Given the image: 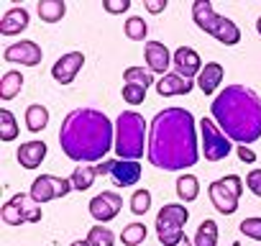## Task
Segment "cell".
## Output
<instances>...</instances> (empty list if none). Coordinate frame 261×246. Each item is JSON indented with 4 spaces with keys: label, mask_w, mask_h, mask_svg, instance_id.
I'll return each instance as SVG.
<instances>
[{
    "label": "cell",
    "mask_w": 261,
    "mask_h": 246,
    "mask_svg": "<svg viewBox=\"0 0 261 246\" xmlns=\"http://www.w3.org/2000/svg\"><path fill=\"white\" fill-rule=\"evenodd\" d=\"M144 146H149L146 120L136 110H123L115 118V154L118 159L139 162L144 157Z\"/></svg>",
    "instance_id": "4"
},
{
    "label": "cell",
    "mask_w": 261,
    "mask_h": 246,
    "mask_svg": "<svg viewBox=\"0 0 261 246\" xmlns=\"http://www.w3.org/2000/svg\"><path fill=\"white\" fill-rule=\"evenodd\" d=\"M0 218L8 226H23V223H39L41 220V205L31 200V195L18 192L13 195L3 208H0Z\"/></svg>",
    "instance_id": "8"
},
{
    "label": "cell",
    "mask_w": 261,
    "mask_h": 246,
    "mask_svg": "<svg viewBox=\"0 0 261 246\" xmlns=\"http://www.w3.org/2000/svg\"><path fill=\"white\" fill-rule=\"evenodd\" d=\"M172 67H174V72H177L179 77L192 80V77H200V72H202L205 64H202L200 54H197L192 46H179V49H174Z\"/></svg>",
    "instance_id": "13"
},
{
    "label": "cell",
    "mask_w": 261,
    "mask_h": 246,
    "mask_svg": "<svg viewBox=\"0 0 261 246\" xmlns=\"http://www.w3.org/2000/svg\"><path fill=\"white\" fill-rule=\"evenodd\" d=\"M18 136V123H16V115L3 108L0 110V141H13Z\"/></svg>",
    "instance_id": "29"
},
{
    "label": "cell",
    "mask_w": 261,
    "mask_h": 246,
    "mask_svg": "<svg viewBox=\"0 0 261 246\" xmlns=\"http://www.w3.org/2000/svg\"><path fill=\"white\" fill-rule=\"evenodd\" d=\"M41 57H44V52L36 41H13L3 52L6 62L21 64V67H36V64H41Z\"/></svg>",
    "instance_id": "11"
},
{
    "label": "cell",
    "mask_w": 261,
    "mask_h": 246,
    "mask_svg": "<svg viewBox=\"0 0 261 246\" xmlns=\"http://www.w3.org/2000/svg\"><path fill=\"white\" fill-rule=\"evenodd\" d=\"M190 220V210L182 203H167L156 213V236L162 246H177L185 241V226Z\"/></svg>",
    "instance_id": "6"
},
{
    "label": "cell",
    "mask_w": 261,
    "mask_h": 246,
    "mask_svg": "<svg viewBox=\"0 0 261 246\" xmlns=\"http://www.w3.org/2000/svg\"><path fill=\"white\" fill-rule=\"evenodd\" d=\"M123 31H125V36H128L130 41H146V36H149V26H146V21H144L141 16H130V18L125 21Z\"/></svg>",
    "instance_id": "28"
},
{
    "label": "cell",
    "mask_w": 261,
    "mask_h": 246,
    "mask_svg": "<svg viewBox=\"0 0 261 246\" xmlns=\"http://www.w3.org/2000/svg\"><path fill=\"white\" fill-rule=\"evenodd\" d=\"M192 243L195 246H218V223L210 220V218L202 220L197 233H195V238H192Z\"/></svg>",
    "instance_id": "27"
},
{
    "label": "cell",
    "mask_w": 261,
    "mask_h": 246,
    "mask_svg": "<svg viewBox=\"0 0 261 246\" xmlns=\"http://www.w3.org/2000/svg\"><path fill=\"white\" fill-rule=\"evenodd\" d=\"M23 75L21 72H16V69H11V72H6L3 77H0V97L3 100H13L21 90H23Z\"/></svg>",
    "instance_id": "22"
},
{
    "label": "cell",
    "mask_w": 261,
    "mask_h": 246,
    "mask_svg": "<svg viewBox=\"0 0 261 246\" xmlns=\"http://www.w3.org/2000/svg\"><path fill=\"white\" fill-rule=\"evenodd\" d=\"M238 228H241V233H243L246 238L261 241V218H243Z\"/></svg>",
    "instance_id": "33"
},
{
    "label": "cell",
    "mask_w": 261,
    "mask_h": 246,
    "mask_svg": "<svg viewBox=\"0 0 261 246\" xmlns=\"http://www.w3.org/2000/svg\"><path fill=\"white\" fill-rule=\"evenodd\" d=\"M246 187H248L256 198H261V169H251V172L246 175Z\"/></svg>",
    "instance_id": "36"
},
{
    "label": "cell",
    "mask_w": 261,
    "mask_h": 246,
    "mask_svg": "<svg viewBox=\"0 0 261 246\" xmlns=\"http://www.w3.org/2000/svg\"><path fill=\"white\" fill-rule=\"evenodd\" d=\"M36 11H39V18L44 23H57V21L64 18L67 3H64V0H39V8Z\"/></svg>",
    "instance_id": "21"
},
{
    "label": "cell",
    "mask_w": 261,
    "mask_h": 246,
    "mask_svg": "<svg viewBox=\"0 0 261 246\" xmlns=\"http://www.w3.org/2000/svg\"><path fill=\"white\" fill-rule=\"evenodd\" d=\"M177 246H195V243H192V241H190V238H185V241H179V243H177Z\"/></svg>",
    "instance_id": "41"
},
{
    "label": "cell",
    "mask_w": 261,
    "mask_h": 246,
    "mask_svg": "<svg viewBox=\"0 0 261 246\" xmlns=\"http://www.w3.org/2000/svg\"><path fill=\"white\" fill-rule=\"evenodd\" d=\"M192 18H195L200 31L210 34L223 46H236L241 41V29L230 18L218 16L210 0H195V3H192Z\"/></svg>",
    "instance_id": "5"
},
{
    "label": "cell",
    "mask_w": 261,
    "mask_h": 246,
    "mask_svg": "<svg viewBox=\"0 0 261 246\" xmlns=\"http://www.w3.org/2000/svg\"><path fill=\"white\" fill-rule=\"evenodd\" d=\"M97 175H110L115 180V185L120 187H130L139 185L144 177V169L139 162H128V159H105L102 164H95Z\"/></svg>",
    "instance_id": "10"
},
{
    "label": "cell",
    "mask_w": 261,
    "mask_h": 246,
    "mask_svg": "<svg viewBox=\"0 0 261 246\" xmlns=\"http://www.w3.org/2000/svg\"><path fill=\"white\" fill-rule=\"evenodd\" d=\"M225 77V69L220 62H205L200 77H197V87L205 92V95H218V87Z\"/></svg>",
    "instance_id": "17"
},
{
    "label": "cell",
    "mask_w": 261,
    "mask_h": 246,
    "mask_svg": "<svg viewBox=\"0 0 261 246\" xmlns=\"http://www.w3.org/2000/svg\"><path fill=\"white\" fill-rule=\"evenodd\" d=\"M46 159V144L44 141H26L18 146V162L23 169H36Z\"/></svg>",
    "instance_id": "20"
},
{
    "label": "cell",
    "mask_w": 261,
    "mask_h": 246,
    "mask_svg": "<svg viewBox=\"0 0 261 246\" xmlns=\"http://www.w3.org/2000/svg\"><path fill=\"white\" fill-rule=\"evenodd\" d=\"M192 80H185V77H179L177 72H169V75H164V77H159L156 80V92L162 95V97H172V95H187V92H192Z\"/></svg>",
    "instance_id": "18"
},
{
    "label": "cell",
    "mask_w": 261,
    "mask_h": 246,
    "mask_svg": "<svg viewBox=\"0 0 261 246\" xmlns=\"http://www.w3.org/2000/svg\"><path fill=\"white\" fill-rule=\"evenodd\" d=\"M46 126H49V110H46L44 105H39V103L29 105V108H26V129L34 131V134H39V131H44Z\"/></svg>",
    "instance_id": "23"
},
{
    "label": "cell",
    "mask_w": 261,
    "mask_h": 246,
    "mask_svg": "<svg viewBox=\"0 0 261 246\" xmlns=\"http://www.w3.org/2000/svg\"><path fill=\"white\" fill-rule=\"evenodd\" d=\"M195 115L185 108H164L151 118L146 157L164 172H185L200 159Z\"/></svg>",
    "instance_id": "1"
},
{
    "label": "cell",
    "mask_w": 261,
    "mask_h": 246,
    "mask_svg": "<svg viewBox=\"0 0 261 246\" xmlns=\"http://www.w3.org/2000/svg\"><path fill=\"white\" fill-rule=\"evenodd\" d=\"M144 238H146V226L144 223H128L120 233L123 246H139V243H144Z\"/></svg>",
    "instance_id": "30"
},
{
    "label": "cell",
    "mask_w": 261,
    "mask_h": 246,
    "mask_svg": "<svg viewBox=\"0 0 261 246\" xmlns=\"http://www.w3.org/2000/svg\"><path fill=\"white\" fill-rule=\"evenodd\" d=\"M210 115L236 146L261 139V97L246 85H225L213 97Z\"/></svg>",
    "instance_id": "3"
},
{
    "label": "cell",
    "mask_w": 261,
    "mask_h": 246,
    "mask_svg": "<svg viewBox=\"0 0 261 246\" xmlns=\"http://www.w3.org/2000/svg\"><path fill=\"white\" fill-rule=\"evenodd\" d=\"M123 100L130 105H139L146 100V87L141 85H123Z\"/></svg>",
    "instance_id": "34"
},
{
    "label": "cell",
    "mask_w": 261,
    "mask_h": 246,
    "mask_svg": "<svg viewBox=\"0 0 261 246\" xmlns=\"http://www.w3.org/2000/svg\"><path fill=\"white\" fill-rule=\"evenodd\" d=\"M144 8L149 13H162L167 8V0H144Z\"/></svg>",
    "instance_id": "39"
},
{
    "label": "cell",
    "mask_w": 261,
    "mask_h": 246,
    "mask_svg": "<svg viewBox=\"0 0 261 246\" xmlns=\"http://www.w3.org/2000/svg\"><path fill=\"white\" fill-rule=\"evenodd\" d=\"M123 82L125 85H141V87H151V85H156V80H154V72L151 69H144V67H128L125 72H123Z\"/></svg>",
    "instance_id": "26"
},
{
    "label": "cell",
    "mask_w": 261,
    "mask_h": 246,
    "mask_svg": "<svg viewBox=\"0 0 261 246\" xmlns=\"http://www.w3.org/2000/svg\"><path fill=\"white\" fill-rule=\"evenodd\" d=\"M236 154H238V159L246 162V164H253V162H256V154H253L251 146H236Z\"/></svg>",
    "instance_id": "38"
},
{
    "label": "cell",
    "mask_w": 261,
    "mask_h": 246,
    "mask_svg": "<svg viewBox=\"0 0 261 246\" xmlns=\"http://www.w3.org/2000/svg\"><path fill=\"white\" fill-rule=\"evenodd\" d=\"M200 152L205 154L207 162H220L225 159L230 152H233V141L220 131V126L213 120V118H202L200 120Z\"/></svg>",
    "instance_id": "7"
},
{
    "label": "cell",
    "mask_w": 261,
    "mask_h": 246,
    "mask_svg": "<svg viewBox=\"0 0 261 246\" xmlns=\"http://www.w3.org/2000/svg\"><path fill=\"white\" fill-rule=\"evenodd\" d=\"M95 177H97V167H92V164H77L69 180H72L74 190L85 192V190H90V187H92Z\"/></svg>",
    "instance_id": "24"
},
{
    "label": "cell",
    "mask_w": 261,
    "mask_h": 246,
    "mask_svg": "<svg viewBox=\"0 0 261 246\" xmlns=\"http://www.w3.org/2000/svg\"><path fill=\"white\" fill-rule=\"evenodd\" d=\"M144 57H146V69H151L154 75H169L172 67V52L167 49L164 41H146L144 44Z\"/></svg>",
    "instance_id": "14"
},
{
    "label": "cell",
    "mask_w": 261,
    "mask_h": 246,
    "mask_svg": "<svg viewBox=\"0 0 261 246\" xmlns=\"http://www.w3.org/2000/svg\"><path fill=\"white\" fill-rule=\"evenodd\" d=\"M256 31H258V36H261V16H258V21H256Z\"/></svg>",
    "instance_id": "42"
},
{
    "label": "cell",
    "mask_w": 261,
    "mask_h": 246,
    "mask_svg": "<svg viewBox=\"0 0 261 246\" xmlns=\"http://www.w3.org/2000/svg\"><path fill=\"white\" fill-rule=\"evenodd\" d=\"M29 11L26 8H11L0 18V36H18L21 31L29 29Z\"/></svg>",
    "instance_id": "19"
},
{
    "label": "cell",
    "mask_w": 261,
    "mask_h": 246,
    "mask_svg": "<svg viewBox=\"0 0 261 246\" xmlns=\"http://www.w3.org/2000/svg\"><path fill=\"white\" fill-rule=\"evenodd\" d=\"M82 64H85V54H82V52L62 54V57L54 62V67H51V77H54L59 85H69V82H74V77H77V72L82 69Z\"/></svg>",
    "instance_id": "15"
},
{
    "label": "cell",
    "mask_w": 261,
    "mask_h": 246,
    "mask_svg": "<svg viewBox=\"0 0 261 246\" xmlns=\"http://www.w3.org/2000/svg\"><path fill=\"white\" fill-rule=\"evenodd\" d=\"M74 190L72 180H64V177H57V175H41L34 180L31 185V200L36 205H44L49 200H57V198H67L69 192Z\"/></svg>",
    "instance_id": "9"
},
{
    "label": "cell",
    "mask_w": 261,
    "mask_h": 246,
    "mask_svg": "<svg viewBox=\"0 0 261 246\" xmlns=\"http://www.w3.org/2000/svg\"><path fill=\"white\" fill-rule=\"evenodd\" d=\"M87 208H90V215H92L97 223H108V220H113V218L120 213L123 198H120L118 192H113V190H105V192L95 195Z\"/></svg>",
    "instance_id": "12"
},
{
    "label": "cell",
    "mask_w": 261,
    "mask_h": 246,
    "mask_svg": "<svg viewBox=\"0 0 261 246\" xmlns=\"http://www.w3.org/2000/svg\"><path fill=\"white\" fill-rule=\"evenodd\" d=\"M220 180L225 182V187H228L236 198H241V195H243V185H246V182H243L238 175H228V177H220Z\"/></svg>",
    "instance_id": "37"
},
{
    "label": "cell",
    "mask_w": 261,
    "mask_h": 246,
    "mask_svg": "<svg viewBox=\"0 0 261 246\" xmlns=\"http://www.w3.org/2000/svg\"><path fill=\"white\" fill-rule=\"evenodd\" d=\"M130 8V0H102V11L115 16V13H125Z\"/></svg>",
    "instance_id": "35"
},
{
    "label": "cell",
    "mask_w": 261,
    "mask_h": 246,
    "mask_svg": "<svg viewBox=\"0 0 261 246\" xmlns=\"http://www.w3.org/2000/svg\"><path fill=\"white\" fill-rule=\"evenodd\" d=\"M87 241H90V246H113L115 243V236L105 226H92L90 233H87Z\"/></svg>",
    "instance_id": "31"
},
{
    "label": "cell",
    "mask_w": 261,
    "mask_h": 246,
    "mask_svg": "<svg viewBox=\"0 0 261 246\" xmlns=\"http://www.w3.org/2000/svg\"><path fill=\"white\" fill-rule=\"evenodd\" d=\"M207 195H210V203L215 205L218 213H223V215H233V213L238 210V200H241V198H236V195L225 187L223 180H215V182L207 187Z\"/></svg>",
    "instance_id": "16"
},
{
    "label": "cell",
    "mask_w": 261,
    "mask_h": 246,
    "mask_svg": "<svg viewBox=\"0 0 261 246\" xmlns=\"http://www.w3.org/2000/svg\"><path fill=\"white\" fill-rule=\"evenodd\" d=\"M59 146L77 164L102 162L115 149V123L97 108H74L59 129Z\"/></svg>",
    "instance_id": "2"
},
{
    "label": "cell",
    "mask_w": 261,
    "mask_h": 246,
    "mask_svg": "<svg viewBox=\"0 0 261 246\" xmlns=\"http://www.w3.org/2000/svg\"><path fill=\"white\" fill-rule=\"evenodd\" d=\"M69 246H90V241H87V238H85V241H82V238H80V241H72V243H69Z\"/></svg>",
    "instance_id": "40"
},
{
    "label": "cell",
    "mask_w": 261,
    "mask_h": 246,
    "mask_svg": "<svg viewBox=\"0 0 261 246\" xmlns=\"http://www.w3.org/2000/svg\"><path fill=\"white\" fill-rule=\"evenodd\" d=\"M149 208H151V192L146 187H141V190H136L134 195H130V210H134L136 215H144Z\"/></svg>",
    "instance_id": "32"
},
{
    "label": "cell",
    "mask_w": 261,
    "mask_h": 246,
    "mask_svg": "<svg viewBox=\"0 0 261 246\" xmlns=\"http://www.w3.org/2000/svg\"><path fill=\"white\" fill-rule=\"evenodd\" d=\"M177 195L182 203H192L200 195V180L195 175H179L177 177Z\"/></svg>",
    "instance_id": "25"
}]
</instances>
